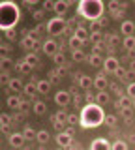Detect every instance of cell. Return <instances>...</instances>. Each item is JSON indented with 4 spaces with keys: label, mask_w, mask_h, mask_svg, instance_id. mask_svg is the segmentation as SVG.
I'll use <instances>...</instances> for the list:
<instances>
[{
    "label": "cell",
    "mask_w": 135,
    "mask_h": 150,
    "mask_svg": "<svg viewBox=\"0 0 135 150\" xmlns=\"http://www.w3.org/2000/svg\"><path fill=\"white\" fill-rule=\"evenodd\" d=\"M79 124H81L85 129L98 128V126L105 124V112H103V107H101L100 103H96V101L86 103V105L83 107L81 115H79Z\"/></svg>",
    "instance_id": "obj_1"
},
{
    "label": "cell",
    "mask_w": 135,
    "mask_h": 150,
    "mask_svg": "<svg viewBox=\"0 0 135 150\" xmlns=\"http://www.w3.org/2000/svg\"><path fill=\"white\" fill-rule=\"evenodd\" d=\"M19 6L11 0H2L0 2V28L2 30H10L17 25L19 21Z\"/></svg>",
    "instance_id": "obj_2"
},
{
    "label": "cell",
    "mask_w": 135,
    "mask_h": 150,
    "mask_svg": "<svg viewBox=\"0 0 135 150\" xmlns=\"http://www.w3.org/2000/svg\"><path fill=\"white\" fill-rule=\"evenodd\" d=\"M103 0H79L77 15H81L86 21H100L103 17Z\"/></svg>",
    "instance_id": "obj_3"
},
{
    "label": "cell",
    "mask_w": 135,
    "mask_h": 150,
    "mask_svg": "<svg viewBox=\"0 0 135 150\" xmlns=\"http://www.w3.org/2000/svg\"><path fill=\"white\" fill-rule=\"evenodd\" d=\"M64 30H66V21L62 17H53L47 23V32L51 36H60L64 34Z\"/></svg>",
    "instance_id": "obj_4"
},
{
    "label": "cell",
    "mask_w": 135,
    "mask_h": 150,
    "mask_svg": "<svg viewBox=\"0 0 135 150\" xmlns=\"http://www.w3.org/2000/svg\"><path fill=\"white\" fill-rule=\"evenodd\" d=\"M118 68H120V62H118L116 56H107V58L103 60V69L107 73H116Z\"/></svg>",
    "instance_id": "obj_5"
},
{
    "label": "cell",
    "mask_w": 135,
    "mask_h": 150,
    "mask_svg": "<svg viewBox=\"0 0 135 150\" xmlns=\"http://www.w3.org/2000/svg\"><path fill=\"white\" fill-rule=\"evenodd\" d=\"M57 143H58L60 148H69V146H71V143H73L71 133H68V131H60V133L57 135Z\"/></svg>",
    "instance_id": "obj_6"
},
{
    "label": "cell",
    "mask_w": 135,
    "mask_h": 150,
    "mask_svg": "<svg viewBox=\"0 0 135 150\" xmlns=\"http://www.w3.org/2000/svg\"><path fill=\"white\" fill-rule=\"evenodd\" d=\"M54 101H57V105H60V107H66V105H69V101H71V96H69L68 90H58L54 94Z\"/></svg>",
    "instance_id": "obj_7"
},
{
    "label": "cell",
    "mask_w": 135,
    "mask_h": 150,
    "mask_svg": "<svg viewBox=\"0 0 135 150\" xmlns=\"http://www.w3.org/2000/svg\"><path fill=\"white\" fill-rule=\"evenodd\" d=\"M8 141H10V144L13 148H21L23 144L26 143V137H25V133H19V131H17V133H11Z\"/></svg>",
    "instance_id": "obj_8"
},
{
    "label": "cell",
    "mask_w": 135,
    "mask_h": 150,
    "mask_svg": "<svg viewBox=\"0 0 135 150\" xmlns=\"http://www.w3.org/2000/svg\"><path fill=\"white\" fill-rule=\"evenodd\" d=\"M43 53L47 54V56H54L58 53V43L54 40H47V41H43Z\"/></svg>",
    "instance_id": "obj_9"
},
{
    "label": "cell",
    "mask_w": 135,
    "mask_h": 150,
    "mask_svg": "<svg viewBox=\"0 0 135 150\" xmlns=\"http://www.w3.org/2000/svg\"><path fill=\"white\" fill-rule=\"evenodd\" d=\"M90 150H113V146L109 144L107 139H96V141H92Z\"/></svg>",
    "instance_id": "obj_10"
},
{
    "label": "cell",
    "mask_w": 135,
    "mask_h": 150,
    "mask_svg": "<svg viewBox=\"0 0 135 150\" xmlns=\"http://www.w3.org/2000/svg\"><path fill=\"white\" fill-rule=\"evenodd\" d=\"M21 45H23V49H26V51H32L36 45H38V40H36V38L32 36V34H28V36H25V38H23Z\"/></svg>",
    "instance_id": "obj_11"
},
{
    "label": "cell",
    "mask_w": 135,
    "mask_h": 150,
    "mask_svg": "<svg viewBox=\"0 0 135 150\" xmlns=\"http://www.w3.org/2000/svg\"><path fill=\"white\" fill-rule=\"evenodd\" d=\"M68 8H69V0H57V6H54V13L62 17V15H66Z\"/></svg>",
    "instance_id": "obj_12"
},
{
    "label": "cell",
    "mask_w": 135,
    "mask_h": 150,
    "mask_svg": "<svg viewBox=\"0 0 135 150\" xmlns=\"http://www.w3.org/2000/svg\"><path fill=\"white\" fill-rule=\"evenodd\" d=\"M94 88H96L98 92H100V90H105V88H107V79H105L103 73L96 75V79H94Z\"/></svg>",
    "instance_id": "obj_13"
},
{
    "label": "cell",
    "mask_w": 135,
    "mask_h": 150,
    "mask_svg": "<svg viewBox=\"0 0 135 150\" xmlns=\"http://www.w3.org/2000/svg\"><path fill=\"white\" fill-rule=\"evenodd\" d=\"M26 94L28 98H34V96H38L40 90H38V83H28V84H25V90H23Z\"/></svg>",
    "instance_id": "obj_14"
},
{
    "label": "cell",
    "mask_w": 135,
    "mask_h": 150,
    "mask_svg": "<svg viewBox=\"0 0 135 150\" xmlns=\"http://www.w3.org/2000/svg\"><path fill=\"white\" fill-rule=\"evenodd\" d=\"M79 86H81L83 90H88L90 86H94V79H90L88 75H81V77H79Z\"/></svg>",
    "instance_id": "obj_15"
},
{
    "label": "cell",
    "mask_w": 135,
    "mask_h": 150,
    "mask_svg": "<svg viewBox=\"0 0 135 150\" xmlns=\"http://www.w3.org/2000/svg\"><path fill=\"white\" fill-rule=\"evenodd\" d=\"M109 100H111V98H109V94H107L105 90H100V92L96 94V98H94V101H96V103H100L101 107L107 105V103H109Z\"/></svg>",
    "instance_id": "obj_16"
},
{
    "label": "cell",
    "mask_w": 135,
    "mask_h": 150,
    "mask_svg": "<svg viewBox=\"0 0 135 150\" xmlns=\"http://www.w3.org/2000/svg\"><path fill=\"white\" fill-rule=\"evenodd\" d=\"M120 30H122V34L124 36H131L133 34V30H135V25L131 21H124L122 23V26H120Z\"/></svg>",
    "instance_id": "obj_17"
},
{
    "label": "cell",
    "mask_w": 135,
    "mask_h": 150,
    "mask_svg": "<svg viewBox=\"0 0 135 150\" xmlns=\"http://www.w3.org/2000/svg\"><path fill=\"white\" fill-rule=\"evenodd\" d=\"M32 111H34L36 115H43V112L47 111V105H45L43 101H34L32 103Z\"/></svg>",
    "instance_id": "obj_18"
},
{
    "label": "cell",
    "mask_w": 135,
    "mask_h": 150,
    "mask_svg": "<svg viewBox=\"0 0 135 150\" xmlns=\"http://www.w3.org/2000/svg\"><path fill=\"white\" fill-rule=\"evenodd\" d=\"M83 43H85V41H83V40H79L77 36H71V38H69V47H71L73 51L83 49Z\"/></svg>",
    "instance_id": "obj_19"
},
{
    "label": "cell",
    "mask_w": 135,
    "mask_h": 150,
    "mask_svg": "<svg viewBox=\"0 0 135 150\" xmlns=\"http://www.w3.org/2000/svg\"><path fill=\"white\" fill-rule=\"evenodd\" d=\"M75 36L79 38V40H83V41H86L88 38H90V36H88V30H86L85 26H77L75 28Z\"/></svg>",
    "instance_id": "obj_20"
},
{
    "label": "cell",
    "mask_w": 135,
    "mask_h": 150,
    "mask_svg": "<svg viewBox=\"0 0 135 150\" xmlns=\"http://www.w3.org/2000/svg\"><path fill=\"white\" fill-rule=\"evenodd\" d=\"M21 100L17 96H8V107H11V109H19L21 107Z\"/></svg>",
    "instance_id": "obj_21"
},
{
    "label": "cell",
    "mask_w": 135,
    "mask_h": 150,
    "mask_svg": "<svg viewBox=\"0 0 135 150\" xmlns=\"http://www.w3.org/2000/svg\"><path fill=\"white\" fill-rule=\"evenodd\" d=\"M10 90L21 92V90H25V86H23V83L19 81V79H11V81H10Z\"/></svg>",
    "instance_id": "obj_22"
},
{
    "label": "cell",
    "mask_w": 135,
    "mask_h": 150,
    "mask_svg": "<svg viewBox=\"0 0 135 150\" xmlns=\"http://www.w3.org/2000/svg\"><path fill=\"white\" fill-rule=\"evenodd\" d=\"M23 60H26V62H28L32 68H34V66H38V62H40V58H38V54H36V53H28Z\"/></svg>",
    "instance_id": "obj_23"
},
{
    "label": "cell",
    "mask_w": 135,
    "mask_h": 150,
    "mask_svg": "<svg viewBox=\"0 0 135 150\" xmlns=\"http://www.w3.org/2000/svg\"><path fill=\"white\" fill-rule=\"evenodd\" d=\"M17 69H19L21 73H30L32 71V66L26 62V60H21V62L17 64Z\"/></svg>",
    "instance_id": "obj_24"
},
{
    "label": "cell",
    "mask_w": 135,
    "mask_h": 150,
    "mask_svg": "<svg viewBox=\"0 0 135 150\" xmlns=\"http://www.w3.org/2000/svg\"><path fill=\"white\" fill-rule=\"evenodd\" d=\"M36 141H38V143H41V144H45V143L49 141V131H47V129H40Z\"/></svg>",
    "instance_id": "obj_25"
},
{
    "label": "cell",
    "mask_w": 135,
    "mask_h": 150,
    "mask_svg": "<svg viewBox=\"0 0 135 150\" xmlns=\"http://www.w3.org/2000/svg\"><path fill=\"white\" fill-rule=\"evenodd\" d=\"M23 133H25L26 141H34L36 137H38V131H34V129L30 128V126H26V128H25V131H23Z\"/></svg>",
    "instance_id": "obj_26"
},
{
    "label": "cell",
    "mask_w": 135,
    "mask_h": 150,
    "mask_svg": "<svg viewBox=\"0 0 135 150\" xmlns=\"http://www.w3.org/2000/svg\"><path fill=\"white\" fill-rule=\"evenodd\" d=\"M38 90H40V94H47L51 90V83L49 81H38Z\"/></svg>",
    "instance_id": "obj_27"
},
{
    "label": "cell",
    "mask_w": 135,
    "mask_h": 150,
    "mask_svg": "<svg viewBox=\"0 0 135 150\" xmlns=\"http://www.w3.org/2000/svg\"><path fill=\"white\" fill-rule=\"evenodd\" d=\"M129 103H131V98L126 94V96H122V98L118 100V103H116V105H118L120 109H126V107H129Z\"/></svg>",
    "instance_id": "obj_28"
},
{
    "label": "cell",
    "mask_w": 135,
    "mask_h": 150,
    "mask_svg": "<svg viewBox=\"0 0 135 150\" xmlns=\"http://www.w3.org/2000/svg\"><path fill=\"white\" fill-rule=\"evenodd\" d=\"M88 62H90V66H94V68H98V66H101V56L100 54H90L88 56Z\"/></svg>",
    "instance_id": "obj_29"
},
{
    "label": "cell",
    "mask_w": 135,
    "mask_h": 150,
    "mask_svg": "<svg viewBox=\"0 0 135 150\" xmlns=\"http://www.w3.org/2000/svg\"><path fill=\"white\" fill-rule=\"evenodd\" d=\"M122 45L126 47V49L131 51L133 47H135V38H133V36H126V38H124V41H122Z\"/></svg>",
    "instance_id": "obj_30"
},
{
    "label": "cell",
    "mask_w": 135,
    "mask_h": 150,
    "mask_svg": "<svg viewBox=\"0 0 135 150\" xmlns=\"http://www.w3.org/2000/svg\"><path fill=\"white\" fill-rule=\"evenodd\" d=\"M53 120H57V122H64V124H68V115L64 111H58L57 115L53 116Z\"/></svg>",
    "instance_id": "obj_31"
},
{
    "label": "cell",
    "mask_w": 135,
    "mask_h": 150,
    "mask_svg": "<svg viewBox=\"0 0 135 150\" xmlns=\"http://www.w3.org/2000/svg\"><path fill=\"white\" fill-rule=\"evenodd\" d=\"M54 6H57V0H43V9L45 11H54Z\"/></svg>",
    "instance_id": "obj_32"
},
{
    "label": "cell",
    "mask_w": 135,
    "mask_h": 150,
    "mask_svg": "<svg viewBox=\"0 0 135 150\" xmlns=\"http://www.w3.org/2000/svg\"><path fill=\"white\" fill-rule=\"evenodd\" d=\"M71 58L75 60V62H83V60H85V53H83V49L73 51V53H71Z\"/></svg>",
    "instance_id": "obj_33"
},
{
    "label": "cell",
    "mask_w": 135,
    "mask_h": 150,
    "mask_svg": "<svg viewBox=\"0 0 135 150\" xmlns=\"http://www.w3.org/2000/svg\"><path fill=\"white\" fill-rule=\"evenodd\" d=\"M53 62L58 64V66H64V62H66V56H64L62 53H57V54L53 56Z\"/></svg>",
    "instance_id": "obj_34"
},
{
    "label": "cell",
    "mask_w": 135,
    "mask_h": 150,
    "mask_svg": "<svg viewBox=\"0 0 135 150\" xmlns=\"http://www.w3.org/2000/svg\"><path fill=\"white\" fill-rule=\"evenodd\" d=\"M0 120H2V129H4V131H8V126H10V120H11V118H10V116L6 115V112H2V116H0Z\"/></svg>",
    "instance_id": "obj_35"
},
{
    "label": "cell",
    "mask_w": 135,
    "mask_h": 150,
    "mask_svg": "<svg viewBox=\"0 0 135 150\" xmlns=\"http://www.w3.org/2000/svg\"><path fill=\"white\" fill-rule=\"evenodd\" d=\"M113 150H128V144L124 141H116V143H113Z\"/></svg>",
    "instance_id": "obj_36"
},
{
    "label": "cell",
    "mask_w": 135,
    "mask_h": 150,
    "mask_svg": "<svg viewBox=\"0 0 135 150\" xmlns=\"http://www.w3.org/2000/svg\"><path fill=\"white\" fill-rule=\"evenodd\" d=\"M126 90H128V96L131 98V100H135V83H129Z\"/></svg>",
    "instance_id": "obj_37"
},
{
    "label": "cell",
    "mask_w": 135,
    "mask_h": 150,
    "mask_svg": "<svg viewBox=\"0 0 135 150\" xmlns=\"http://www.w3.org/2000/svg\"><path fill=\"white\" fill-rule=\"evenodd\" d=\"M43 13H45V9H38V11H34V13H32L34 21H41V19H43Z\"/></svg>",
    "instance_id": "obj_38"
},
{
    "label": "cell",
    "mask_w": 135,
    "mask_h": 150,
    "mask_svg": "<svg viewBox=\"0 0 135 150\" xmlns=\"http://www.w3.org/2000/svg\"><path fill=\"white\" fill-rule=\"evenodd\" d=\"M4 34H6L8 40H15V38H17V32L13 30V28H10V30H4Z\"/></svg>",
    "instance_id": "obj_39"
},
{
    "label": "cell",
    "mask_w": 135,
    "mask_h": 150,
    "mask_svg": "<svg viewBox=\"0 0 135 150\" xmlns=\"http://www.w3.org/2000/svg\"><path fill=\"white\" fill-rule=\"evenodd\" d=\"M90 40L94 41L96 45L100 43V40H101V34H100V30H98V32H92V34H90Z\"/></svg>",
    "instance_id": "obj_40"
},
{
    "label": "cell",
    "mask_w": 135,
    "mask_h": 150,
    "mask_svg": "<svg viewBox=\"0 0 135 150\" xmlns=\"http://www.w3.org/2000/svg\"><path fill=\"white\" fill-rule=\"evenodd\" d=\"M115 122H116V118H115V116H113V115H109V116H105V124H107V126H109V128H113V126H115Z\"/></svg>",
    "instance_id": "obj_41"
},
{
    "label": "cell",
    "mask_w": 135,
    "mask_h": 150,
    "mask_svg": "<svg viewBox=\"0 0 135 150\" xmlns=\"http://www.w3.org/2000/svg\"><path fill=\"white\" fill-rule=\"evenodd\" d=\"M77 122H79V116H77V115H68V124H69V126L77 124Z\"/></svg>",
    "instance_id": "obj_42"
},
{
    "label": "cell",
    "mask_w": 135,
    "mask_h": 150,
    "mask_svg": "<svg viewBox=\"0 0 135 150\" xmlns=\"http://www.w3.org/2000/svg\"><path fill=\"white\" fill-rule=\"evenodd\" d=\"M66 71H68V69L64 68V66H60V68L57 69V75H58V77H62V75H66Z\"/></svg>",
    "instance_id": "obj_43"
},
{
    "label": "cell",
    "mask_w": 135,
    "mask_h": 150,
    "mask_svg": "<svg viewBox=\"0 0 135 150\" xmlns=\"http://www.w3.org/2000/svg\"><path fill=\"white\" fill-rule=\"evenodd\" d=\"M0 81H2V84H6V83L10 84V79H8V73H6V71L2 73V77H0Z\"/></svg>",
    "instance_id": "obj_44"
},
{
    "label": "cell",
    "mask_w": 135,
    "mask_h": 150,
    "mask_svg": "<svg viewBox=\"0 0 135 150\" xmlns=\"http://www.w3.org/2000/svg\"><path fill=\"white\" fill-rule=\"evenodd\" d=\"M116 75H118L120 79H124V77H126V69H124V68H118V71H116Z\"/></svg>",
    "instance_id": "obj_45"
},
{
    "label": "cell",
    "mask_w": 135,
    "mask_h": 150,
    "mask_svg": "<svg viewBox=\"0 0 135 150\" xmlns=\"http://www.w3.org/2000/svg\"><path fill=\"white\" fill-rule=\"evenodd\" d=\"M122 115L126 116V118H129V116H131V111H129V107H126V109H122Z\"/></svg>",
    "instance_id": "obj_46"
},
{
    "label": "cell",
    "mask_w": 135,
    "mask_h": 150,
    "mask_svg": "<svg viewBox=\"0 0 135 150\" xmlns=\"http://www.w3.org/2000/svg\"><path fill=\"white\" fill-rule=\"evenodd\" d=\"M6 66L10 68V60H8L6 56H2V68H6Z\"/></svg>",
    "instance_id": "obj_47"
},
{
    "label": "cell",
    "mask_w": 135,
    "mask_h": 150,
    "mask_svg": "<svg viewBox=\"0 0 135 150\" xmlns=\"http://www.w3.org/2000/svg\"><path fill=\"white\" fill-rule=\"evenodd\" d=\"M54 128H57V129H62L64 128V122H57V120H54Z\"/></svg>",
    "instance_id": "obj_48"
},
{
    "label": "cell",
    "mask_w": 135,
    "mask_h": 150,
    "mask_svg": "<svg viewBox=\"0 0 135 150\" xmlns=\"http://www.w3.org/2000/svg\"><path fill=\"white\" fill-rule=\"evenodd\" d=\"M26 2H28V4H38L40 0H26Z\"/></svg>",
    "instance_id": "obj_49"
},
{
    "label": "cell",
    "mask_w": 135,
    "mask_h": 150,
    "mask_svg": "<svg viewBox=\"0 0 135 150\" xmlns=\"http://www.w3.org/2000/svg\"><path fill=\"white\" fill-rule=\"evenodd\" d=\"M69 2H71V0H69Z\"/></svg>",
    "instance_id": "obj_50"
}]
</instances>
